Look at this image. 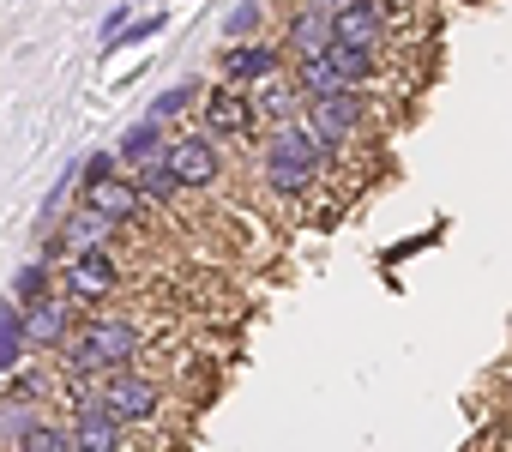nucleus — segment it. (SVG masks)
<instances>
[{"mask_svg":"<svg viewBox=\"0 0 512 452\" xmlns=\"http://www.w3.org/2000/svg\"><path fill=\"white\" fill-rule=\"evenodd\" d=\"M109 223H115V217H109V211H97V205L85 199V205L73 211V223L61 230V242H55V248H73V254H85V248H97V242L109 236Z\"/></svg>","mask_w":512,"mask_h":452,"instance_id":"nucleus-10","label":"nucleus"},{"mask_svg":"<svg viewBox=\"0 0 512 452\" xmlns=\"http://www.w3.org/2000/svg\"><path fill=\"white\" fill-rule=\"evenodd\" d=\"M187 103H193V85H169V91H163V97L151 103V121H175V115H181Z\"/></svg>","mask_w":512,"mask_h":452,"instance_id":"nucleus-21","label":"nucleus"},{"mask_svg":"<svg viewBox=\"0 0 512 452\" xmlns=\"http://www.w3.org/2000/svg\"><path fill=\"white\" fill-rule=\"evenodd\" d=\"M43 284H49V272H43V260H37V266H25V272L13 278V296H43Z\"/></svg>","mask_w":512,"mask_h":452,"instance_id":"nucleus-24","label":"nucleus"},{"mask_svg":"<svg viewBox=\"0 0 512 452\" xmlns=\"http://www.w3.org/2000/svg\"><path fill=\"white\" fill-rule=\"evenodd\" d=\"M133 350H139V332L127 320H91L73 338L67 362H73V374H121L133 362Z\"/></svg>","mask_w":512,"mask_h":452,"instance_id":"nucleus-1","label":"nucleus"},{"mask_svg":"<svg viewBox=\"0 0 512 452\" xmlns=\"http://www.w3.org/2000/svg\"><path fill=\"white\" fill-rule=\"evenodd\" d=\"M67 290L85 296V302H97V296L115 290V266H109L97 248H85V254H73V266H67Z\"/></svg>","mask_w":512,"mask_h":452,"instance_id":"nucleus-7","label":"nucleus"},{"mask_svg":"<svg viewBox=\"0 0 512 452\" xmlns=\"http://www.w3.org/2000/svg\"><path fill=\"white\" fill-rule=\"evenodd\" d=\"M31 446H37V452H67V446H79V440H67L61 428H31Z\"/></svg>","mask_w":512,"mask_h":452,"instance_id":"nucleus-25","label":"nucleus"},{"mask_svg":"<svg viewBox=\"0 0 512 452\" xmlns=\"http://www.w3.org/2000/svg\"><path fill=\"white\" fill-rule=\"evenodd\" d=\"M25 344H31V326H25V314H19L13 302H0V374H7V368H19Z\"/></svg>","mask_w":512,"mask_h":452,"instance_id":"nucleus-13","label":"nucleus"},{"mask_svg":"<svg viewBox=\"0 0 512 452\" xmlns=\"http://www.w3.org/2000/svg\"><path fill=\"white\" fill-rule=\"evenodd\" d=\"M85 199L121 223V217H133V211H139L145 187H133V181H115V175H91V181H85Z\"/></svg>","mask_w":512,"mask_h":452,"instance_id":"nucleus-9","label":"nucleus"},{"mask_svg":"<svg viewBox=\"0 0 512 452\" xmlns=\"http://www.w3.org/2000/svg\"><path fill=\"white\" fill-rule=\"evenodd\" d=\"M103 404H109L121 422H151V416H157V386H151V380H133V374H115L109 392H103Z\"/></svg>","mask_w":512,"mask_h":452,"instance_id":"nucleus-6","label":"nucleus"},{"mask_svg":"<svg viewBox=\"0 0 512 452\" xmlns=\"http://www.w3.org/2000/svg\"><path fill=\"white\" fill-rule=\"evenodd\" d=\"M326 55H332V67H338L350 85H362V79L374 73V49H350V43H332Z\"/></svg>","mask_w":512,"mask_h":452,"instance_id":"nucleus-18","label":"nucleus"},{"mask_svg":"<svg viewBox=\"0 0 512 452\" xmlns=\"http://www.w3.org/2000/svg\"><path fill=\"white\" fill-rule=\"evenodd\" d=\"M157 31H163V13H151V19H139V25H133V31H121V37H109V43H103V49H109V55H115V49H127V43H139V37H157Z\"/></svg>","mask_w":512,"mask_h":452,"instance_id":"nucleus-23","label":"nucleus"},{"mask_svg":"<svg viewBox=\"0 0 512 452\" xmlns=\"http://www.w3.org/2000/svg\"><path fill=\"white\" fill-rule=\"evenodd\" d=\"M326 7H350V0H326Z\"/></svg>","mask_w":512,"mask_h":452,"instance_id":"nucleus-27","label":"nucleus"},{"mask_svg":"<svg viewBox=\"0 0 512 452\" xmlns=\"http://www.w3.org/2000/svg\"><path fill=\"white\" fill-rule=\"evenodd\" d=\"M362 121V97L356 91H332V97H314V139H320V151H338V139L350 133Z\"/></svg>","mask_w":512,"mask_h":452,"instance_id":"nucleus-3","label":"nucleus"},{"mask_svg":"<svg viewBox=\"0 0 512 452\" xmlns=\"http://www.w3.org/2000/svg\"><path fill=\"white\" fill-rule=\"evenodd\" d=\"M127 19H133V7H115V13H103V43H109V37H121V31H127Z\"/></svg>","mask_w":512,"mask_h":452,"instance_id":"nucleus-26","label":"nucleus"},{"mask_svg":"<svg viewBox=\"0 0 512 452\" xmlns=\"http://www.w3.org/2000/svg\"><path fill=\"white\" fill-rule=\"evenodd\" d=\"M290 43H296L302 61H308V55H326V49H332V19H326V13H302L296 31H290Z\"/></svg>","mask_w":512,"mask_h":452,"instance_id":"nucleus-15","label":"nucleus"},{"mask_svg":"<svg viewBox=\"0 0 512 452\" xmlns=\"http://www.w3.org/2000/svg\"><path fill=\"white\" fill-rule=\"evenodd\" d=\"M320 139L308 133V127H284L278 139H272V151H266V175H272V187L278 193H302L308 181H314V169H320Z\"/></svg>","mask_w":512,"mask_h":452,"instance_id":"nucleus-2","label":"nucleus"},{"mask_svg":"<svg viewBox=\"0 0 512 452\" xmlns=\"http://www.w3.org/2000/svg\"><path fill=\"white\" fill-rule=\"evenodd\" d=\"M25 326H31V344H61L67 338V302H31Z\"/></svg>","mask_w":512,"mask_h":452,"instance_id":"nucleus-14","label":"nucleus"},{"mask_svg":"<svg viewBox=\"0 0 512 452\" xmlns=\"http://www.w3.org/2000/svg\"><path fill=\"white\" fill-rule=\"evenodd\" d=\"M302 85L314 91V97H332V91H350V79L332 67V55H308L302 61Z\"/></svg>","mask_w":512,"mask_h":452,"instance_id":"nucleus-17","label":"nucleus"},{"mask_svg":"<svg viewBox=\"0 0 512 452\" xmlns=\"http://www.w3.org/2000/svg\"><path fill=\"white\" fill-rule=\"evenodd\" d=\"M272 73H278V49H266V43L229 49V79H272Z\"/></svg>","mask_w":512,"mask_h":452,"instance_id":"nucleus-12","label":"nucleus"},{"mask_svg":"<svg viewBox=\"0 0 512 452\" xmlns=\"http://www.w3.org/2000/svg\"><path fill=\"white\" fill-rule=\"evenodd\" d=\"M380 0H350V7L332 13V43H350V49H374L380 43Z\"/></svg>","mask_w":512,"mask_h":452,"instance_id":"nucleus-5","label":"nucleus"},{"mask_svg":"<svg viewBox=\"0 0 512 452\" xmlns=\"http://www.w3.org/2000/svg\"><path fill=\"white\" fill-rule=\"evenodd\" d=\"M163 121H139V127H127L121 133V157L139 169V163H151V157H163V133H157Z\"/></svg>","mask_w":512,"mask_h":452,"instance_id":"nucleus-16","label":"nucleus"},{"mask_svg":"<svg viewBox=\"0 0 512 452\" xmlns=\"http://www.w3.org/2000/svg\"><path fill=\"white\" fill-rule=\"evenodd\" d=\"M73 440H79V446L109 452V446L121 440V416H115L103 398H85V404H79V422H73Z\"/></svg>","mask_w":512,"mask_h":452,"instance_id":"nucleus-8","label":"nucleus"},{"mask_svg":"<svg viewBox=\"0 0 512 452\" xmlns=\"http://www.w3.org/2000/svg\"><path fill=\"white\" fill-rule=\"evenodd\" d=\"M260 109H266L272 121H284V115L296 109V91H290V85H278V79H266V91H260Z\"/></svg>","mask_w":512,"mask_h":452,"instance_id":"nucleus-20","label":"nucleus"},{"mask_svg":"<svg viewBox=\"0 0 512 452\" xmlns=\"http://www.w3.org/2000/svg\"><path fill=\"white\" fill-rule=\"evenodd\" d=\"M247 109H253V103H241L229 85H217V91L205 97V127H211V133H241V127H247Z\"/></svg>","mask_w":512,"mask_h":452,"instance_id":"nucleus-11","label":"nucleus"},{"mask_svg":"<svg viewBox=\"0 0 512 452\" xmlns=\"http://www.w3.org/2000/svg\"><path fill=\"white\" fill-rule=\"evenodd\" d=\"M253 25H260V0H241V7L223 19V31H229V37H247Z\"/></svg>","mask_w":512,"mask_h":452,"instance_id":"nucleus-22","label":"nucleus"},{"mask_svg":"<svg viewBox=\"0 0 512 452\" xmlns=\"http://www.w3.org/2000/svg\"><path fill=\"white\" fill-rule=\"evenodd\" d=\"M163 157H169V169H175L181 187H211V181H217V151H211V139H175V145H163Z\"/></svg>","mask_w":512,"mask_h":452,"instance_id":"nucleus-4","label":"nucleus"},{"mask_svg":"<svg viewBox=\"0 0 512 452\" xmlns=\"http://www.w3.org/2000/svg\"><path fill=\"white\" fill-rule=\"evenodd\" d=\"M145 169V199H169L181 181H175V169H169V157H151V163H139Z\"/></svg>","mask_w":512,"mask_h":452,"instance_id":"nucleus-19","label":"nucleus"}]
</instances>
